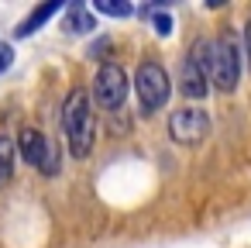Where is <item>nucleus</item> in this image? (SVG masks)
I'll return each instance as SVG.
<instances>
[{
    "mask_svg": "<svg viewBox=\"0 0 251 248\" xmlns=\"http://www.w3.org/2000/svg\"><path fill=\"white\" fill-rule=\"evenodd\" d=\"M62 131L69 138V152L76 159H86L93 152V100L79 86L62 104Z\"/></svg>",
    "mask_w": 251,
    "mask_h": 248,
    "instance_id": "obj_1",
    "label": "nucleus"
},
{
    "mask_svg": "<svg viewBox=\"0 0 251 248\" xmlns=\"http://www.w3.org/2000/svg\"><path fill=\"white\" fill-rule=\"evenodd\" d=\"M241 80V49L234 35H224L210 45V83L220 93H234Z\"/></svg>",
    "mask_w": 251,
    "mask_h": 248,
    "instance_id": "obj_2",
    "label": "nucleus"
},
{
    "mask_svg": "<svg viewBox=\"0 0 251 248\" xmlns=\"http://www.w3.org/2000/svg\"><path fill=\"white\" fill-rule=\"evenodd\" d=\"M134 93H138L141 114L151 117L155 110H162V107L169 104V93H172L169 73H165L158 62H141L138 73H134Z\"/></svg>",
    "mask_w": 251,
    "mask_h": 248,
    "instance_id": "obj_3",
    "label": "nucleus"
},
{
    "mask_svg": "<svg viewBox=\"0 0 251 248\" xmlns=\"http://www.w3.org/2000/svg\"><path fill=\"white\" fill-rule=\"evenodd\" d=\"M93 97H97L100 107L117 110L124 104V97H127V76H124V69L114 66V62H103L97 69V76H93Z\"/></svg>",
    "mask_w": 251,
    "mask_h": 248,
    "instance_id": "obj_4",
    "label": "nucleus"
},
{
    "mask_svg": "<svg viewBox=\"0 0 251 248\" xmlns=\"http://www.w3.org/2000/svg\"><path fill=\"white\" fill-rule=\"evenodd\" d=\"M169 135L176 145H200L206 135H210V117L206 110H196V107H182L169 117Z\"/></svg>",
    "mask_w": 251,
    "mask_h": 248,
    "instance_id": "obj_5",
    "label": "nucleus"
},
{
    "mask_svg": "<svg viewBox=\"0 0 251 248\" xmlns=\"http://www.w3.org/2000/svg\"><path fill=\"white\" fill-rule=\"evenodd\" d=\"M49 148H52V145L45 141V135H42L38 128H25L21 138H18V152H21V159H25L28 165H38V169H42Z\"/></svg>",
    "mask_w": 251,
    "mask_h": 248,
    "instance_id": "obj_6",
    "label": "nucleus"
},
{
    "mask_svg": "<svg viewBox=\"0 0 251 248\" xmlns=\"http://www.w3.org/2000/svg\"><path fill=\"white\" fill-rule=\"evenodd\" d=\"M59 11H62V4H59V0H49V4L35 7V11H31V14H28V18L18 25V31H14V35H18V38H28V35H35V31H38V28H42L49 18H55Z\"/></svg>",
    "mask_w": 251,
    "mask_h": 248,
    "instance_id": "obj_7",
    "label": "nucleus"
},
{
    "mask_svg": "<svg viewBox=\"0 0 251 248\" xmlns=\"http://www.w3.org/2000/svg\"><path fill=\"white\" fill-rule=\"evenodd\" d=\"M14 141L7 135H0V186H4L11 176H14Z\"/></svg>",
    "mask_w": 251,
    "mask_h": 248,
    "instance_id": "obj_8",
    "label": "nucleus"
},
{
    "mask_svg": "<svg viewBox=\"0 0 251 248\" xmlns=\"http://www.w3.org/2000/svg\"><path fill=\"white\" fill-rule=\"evenodd\" d=\"M66 28H69L73 35H90V31L97 28V21H93V14L83 11V4H73V18L66 21Z\"/></svg>",
    "mask_w": 251,
    "mask_h": 248,
    "instance_id": "obj_9",
    "label": "nucleus"
},
{
    "mask_svg": "<svg viewBox=\"0 0 251 248\" xmlns=\"http://www.w3.org/2000/svg\"><path fill=\"white\" fill-rule=\"evenodd\" d=\"M97 11H103V14H110V18H127V14H134L131 4H107V0H100Z\"/></svg>",
    "mask_w": 251,
    "mask_h": 248,
    "instance_id": "obj_10",
    "label": "nucleus"
},
{
    "mask_svg": "<svg viewBox=\"0 0 251 248\" xmlns=\"http://www.w3.org/2000/svg\"><path fill=\"white\" fill-rule=\"evenodd\" d=\"M59 169H62V155H59V148H49V155L42 162V176H55Z\"/></svg>",
    "mask_w": 251,
    "mask_h": 248,
    "instance_id": "obj_11",
    "label": "nucleus"
},
{
    "mask_svg": "<svg viewBox=\"0 0 251 248\" xmlns=\"http://www.w3.org/2000/svg\"><path fill=\"white\" fill-rule=\"evenodd\" d=\"M151 25H155V35H158V38H165V35L172 31V18H169V14H162V11H155V14H151Z\"/></svg>",
    "mask_w": 251,
    "mask_h": 248,
    "instance_id": "obj_12",
    "label": "nucleus"
},
{
    "mask_svg": "<svg viewBox=\"0 0 251 248\" xmlns=\"http://www.w3.org/2000/svg\"><path fill=\"white\" fill-rule=\"evenodd\" d=\"M11 62H14V52H11V45H4V42H0V73H4Z\"/></svg>",
    "mask_w": 251,
    "mask_h": 248,
    "instance_id": "obj_13",
    "label": "nucleus"
},
{
    "mask_svg": "<svg viewBox=\"0 0 251 248\" xmlns=\"http://www.w3.org/2000/svg\"><path fill=\"white\" fill-rule=\"evenodd\" d=\"M244 55H248V66H251V21L244 25Z\"/></svg>",
    "mask_w": 251,
    "mask_h": 248,
    "instance_id": "obj_14",
    "label": "nucleus"
}]
</instances>
